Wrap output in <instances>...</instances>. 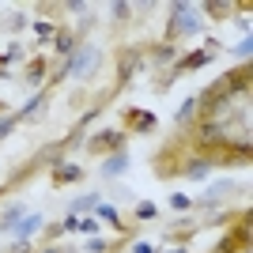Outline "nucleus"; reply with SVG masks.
I'll use <instances>...</instances> for the list:
<instances>
[{"mask_svg": "<svg viewBox=\"0 0 253 253\" xmlns=\"http://www.w3.org/2000/svg\"><path fill=\"white\" fill-rule=\"evenodd\" d=\"M201 31V15L193 4H170V19H167V45L189 38V34Z\"/></svg>", "mask_w": 253, "mask_h": 253, "instance_id": "f257e3e1", "label": "nucleus"}, {"mask_svg": "<svg viewBox=\"0 0 253 253\" xmlns=\"http://www.w3.org/2000/svg\"><path fill=\"white\" fill-rule=\"evenodd\" d=\"M125 132L121 128H102V132H95V136L87 140L84 148H87V155H98V159H106V155H114V151H125Z\"/></svg>", "mask_w": 253, "mask_h": 253, "instance_id": "f03ea898", "label": "nucleus"}, {"mask_svg": "<svg viewBox=\"0 0 253 253\" xmlns=\"http://www.w3.org/2000/svg\"><path fill=\"white\" fill-rule=\"evenodd\" d=\"M121 132H125V136L155 132V114H151V110H140V106H125V110H121Z\"/></svg>", "mask_w": 253, "mask_h": 253, "instance_id": "7ed1b4c3", "label": "nucleus"}, {"mask_svg": "<svg viewBox=\"0 0 253 253\" xmlns=\"http://www.w3.org/2000/svg\"><path fill=\"white\" fill-rule=\"evenodd\" d=\"M144 61H148V57H144V49H140V45H125V49L117 53V87H125L128 80L144 68Z\"/></svg>", "mask_w": 253, "mask_h": 253, "instance_id": "20e7f679", "label": "nucleus"}, {"mask_svg": "<svg viewBox=\"0 0 253 253\" xmlns=\"http://www.w3.org/2000/svg\"><path fill=\"white\" fill-rule=\"evenodd\" d=\"M84 178H87V167H80V163H72V159H61V163L49 170L53 189H64V185H80Z\"/></svg>", "mask_w": 253, "mask_h": 253, "instance_id": "39448f33", "label": "nucleus"}, {"mask_svg": "<svg viewBox=\"0 0 253 253\" xmlns=\"http://www.w3.org/2000/svg\"><path fill=\"white\" fill-rule=\"evenodd\" d=\"M211 57H215V49L211 45H201V49H193L189 57H181V61H174V68H170V80H178V76H189L197 72V68H204V64H211Z\"/></svg>", "mask_w": 253, "mask_h": 253, "instance_id": "423d86ee", "label": "nucleus"}, {"mask_svg": "<svg viewBox=\"0 0 253 253\" xmlns=\"http://www.w3.org/2000/svg\"><path fill=\"white\" fill-rule=\"evenodd\" d=\"M91 64H95V49H91L87 42H80V49H76L72 57L64 61V76H76V80H84V72L91 68Z\"/></svg>", "mask_w": 253, "mask_h": 253, "instance_id": "0eeeda50", "label": "nucleus"}, {"mask_svg": "<svg viewBox=\"0 0 253 253\" xmlns=\"http://www.w3.org/2000/svg\"><path fill=\"white\" fill-rule=\"evenodd\" d=\"M49 45H53V53H57L61 61H68V57L80 49V38H76L68 27H57V31H53V38H49Z\"/></svg>", "mask_w": 253, "mask_h": 253, "instance_id": "6e6552de", "label": "nucleus"}, {"mask_svg": "<svg viewBox=\"0 0 253 253\" xmlns=\"http://www.w3.org/2000/svg\"><path fill=\"white\" fill-rule=\"evenodd\" d=\"M211 170H215V163H211L208 155H189L185 159V167H181V178H193V181H208Z\"/></svg>", "mask_w": 253, "mask_h": 253, "instance_id": "1a4fd4ad", "label": "nucleus"}, {"mask_svg": "<svg viewBox=\"0 0 253 253\" xmlns=\"http://www.w3.org/2000/svg\"><path fill=\"white\" fill-rule=\"evenodd\" d=\"M45 72H49V57H45V53L31 57V61H27V68H23L27 87H42V84H45Z\"/></svg>", "mask_w": 253, "mask_h": 253, "instance_id": "9d476101", "label": "nucleus"}, {"mask_svg": "<svg viewBox=\"0 0 253 253\" xmlns=\"http://www.w3.org/2000/svg\"><path fill=\"white\" fill-rule=\"evenodd\" d=\"M95 219L98 223H110V227H117V234H132V227H128L125 223V215H121V211H117V204H98L95 208Z\"/></svg>", "mask_w": 253, "mask_h": 253, "instance_id": "9b49d317", "label": "nucleus"}, {"mask_svg": "<svg viewBox=\"0 0 253 253\" xmlns=\"http://www.w3.org/2000/svg\"><path fill=\"white\" fill-rule=\"evenodd\" d=\"M42 215H38V211H31V215H23V219L19 223H15V231H11V234H15V242H34V234H38V227H42Z\"/></svg>", "mask_w": 253, "mask_h": 253, "instance_id": "f8f14e48", "label": "nucleus"}, {"mask_svg": "<svg viewBox=\"0 0 253 253\" xmlns=\"http://www.w3.org/2000/svg\"><path fill=\"white\" fill-rule=\"evenodd\" d=\"M23 211H27V204H4L0 208V234H8V231H15V223L23 219Z\"/></svg>", "mask_w": 253, "mask_h": 253, "instance_id": "ddd939ff", "label": "nucleus"}, {"mask_svg": "<svg viewBox=\"0 0 253 253\" xmlns=\"http://www.w3.org/2000/svg\"><path fill=\"white\" fill-rule=\"evenodd\" d=\"M102 204V193H87V197H76L68 204V215H95V208Z\"/></svg>", "mask_w": 253, "mask_h": 253, "instance_id": "4468645a", "label": "nucleus"}, {"mask_svg": "<svg viewBox=\"0 0 253 253\" xmlns=\"http://www.w3.org/2000/svg\"><path fill=\"white\" fill-rule=\"evenodd\" d=\"M125 170H128V151H114V155H106V167H102L106 178H121Z\"/></svg>", "mask_w": 253, "mask_h": 253, "instance_id": "2eb2a0df", "label": "nucleus"}, {"mask_svg": "<svg viewBox=\"0 0 253 253\" xmlns=\"http://www.w3.org/2000/svg\"><path fill=\"white\" fill-rule=\"evenodd\" d=\"M45 98H49V87H42V91H38L34 98H27V106H23L15 117H19V121H27V117H38V110L45 106Z\"/></svg>", "mask_w": 253, "mask_h": 253, "instance_id": "dca6fc26", "label": "nucleus"}, {"mask_svg": "<svg viewBox=\"0 0 253 253\" xmlns=\"http://www.w3.org/2000/svg\"><path fill=\"white\" fill-rule=\"evenodd\" d=\"M201 11L208 15V19H227L231 11H238V4H219V0H208V4H201Z\"/></svg>", "mask_w": 253, "mask_h": 253, "instance_id": "f3484780", "label": "nucleus"}, {"mask_svg": "<svg viewBox=\"0 0 253 253\" xmlns=\"http://www.w3.org/2000/svg\"><path fill=\"white\" fill-rule=\"evenodd\" d=\"M193 117H197V98H185V102H181V110L174 114V128H185Z\"/></svg>", "mask_w": 253, "mask_h": 253, "instance_id": "a211bd4d", "label": "nucleus"}, {"mask_svg": "<svg viewBox=\"0 0 253 253\" xmlns=\"http://www.w3.org/2000/svg\"><path fill=\"white\" fill-rule=\"evenodd\" d=\"M76 234H91V238H95L98 231H102V223L95 219V215H76V227H72Z\"/></svg>", "mask_w": 253, "mask_h": 253, "instance_id": "6ab92c4d", "label": "nucleus"}, {"mask_svg": "<svg viewBox=\"0 0 253 253\" xmlns=\"http://www.w3.org/2000/svg\"><path fill=\"white\" fill-rule=\"evenodd\" d=\"M132 215H136L140 223H148V219H155V215H159V208H155V204H151V201H136V208H132Z\"/></svg>", "mask_w": 253, "mask_h": 253, "instance_id": "aec40b11", "label": "nucleus"}, {"mask_svg": "<svg viewBox=\"0 0 253 253\" xmlns=\"http://www.w3.org/2000/svg\"><path fill=\"white\" fill-rule=\"evenodd\" d=\"M144 57H151V61H159V64H163V61H170V57H174V45L159 42L155 49H148V53H144Z\"/></svg>", "mask_w": 253, "mask_h": 253, "instance_id": "412c9836", "label": "nucleus"}, {"mask_svg": "<svg viewBox=\"0 0 253 253\" xmlns=\"http://www.w3.org/2000/svg\"><path fill=\"white\" fill-rule=\"evenodd\" d=\"M110 15H114V23H128L132 19V4H110Z\"/></svg>", "mask_w": 253, "mask_h": 253, "instance_id": "4be33fe9", "label": "nucleus"}, {"mask_svg": "<svg viewBox=\"0 0 253 253\" xmlns=\"http://www.w3.org/2000/svg\"><path fill=\"white\" fill-rule=\"evenodd\" d=\"M53 31H57V23H53V19H38V23H34V34H38V38H45V45H49Z\"/></svg>", "mask_w": 253, "mask_h": 253, "instance_id": "5701e85b", "label": "nucleus"}, {"mask_svg": "<svg viewBox=\"0 0 253 253\" xmlns=\"http://www.w3.org/2000/svg\"><path fill=\"white\" fill-rule=\"evenodd\" d=\"M15 125H19V117H15V114H0V140L11 136V128H15Z\"/></svg>", "mask_w": 253, "mask_h": 253, "instance_id": "b1692460", "label": "nucleus"}, {"mask_svg": "<svg viewBox=\"0 0 253 253\" xmlns=\"http://www.w3.org/2000/svg\"><path fill=\"white\" fill-rule=\"evenodd\" d=\"M170 208H174V211H189V208H193V197H185V193H174V197H170Z\"/></svg>", "mask_w": 253, "mask_h": 253, "instance_id": "393cba45", "label": "nucleus"}, {"mask_svg": "<svg viewBox=\"0 0 253 253\" xmlns=\"http://www.w3.org/2000/svg\"><path fill=\"white\" fill-rule=\"evenodd\" d=\"M250 49H253V38H250V34H246L242 42L234 45V57H238V61H242V64H246V57H250Z\"/></svg>", "mask_w": 253, "mask_h": 253, "instance_id": "a878e982", "label": "nucleus"}, {"mask_svg": "<svg viewBox=\"0 0 253 253\" xmlns=\"http://www.w3.org/2000/svg\"><path fill=\"white\" fill-rule=\"evenodd\" d=\"M114 250V242H106V238H91L87 242V253H110Z\"/></svg>", "mask_w": 253, "mask_h": 253, "instance_id": "bb28decb", "label": "nucleus"}, {"mask_svg": "<svg viewBox=\"0 0 253 253\" xmlns=\"http://www.w3.org/2000/svg\"><path fill=\"white\" fill-rule=\"evenodd\" d=\"M61 234H64V227H61V223H53V227H45V242H57V238H61Z\"/></svg>", "mask_w": 253, "mask_h": 253, "instance_id": "cd10ccee", "label": "nucleus"}, {"mask_svg": "<svg viewBox=\"0 0 253 253\" xmlns=\"http://www.w3.org/2000/svg\"><path fill=\"white\" fill-rule=\"evenodd\" d=\"M61 11H76L80 15V11H87V4L84 0H68V4H61Z\"/></svg>", "mask_w": 253, "mask_h": 253, "instance_id": "c85d7f7f", "label": "nucleus"}, {"mask_svg": "<svg viewBox=\"0 0 253 253\" xmlns=\"http://www.w3.org/2000/svg\"><path fill=\"white\" fill-rule=\"evenodd\" d=\"M11 253H34V242H11Z\"/></svg>", "mask_w": 253, "mask_h": 253, "instance_id": "c756f323", "label": "nucleus"}, {"mask_svg": "<svg viewBox=\"0 0 253 253\" xmlns=\"http://www.w3.org/2000/svg\"><path fill=\"white\" fill-rule=\"evenodd\" d=\"M132 253H159L151 242H132Z\"/></svg>", "mask_w": 253, "mask_h": 253, "instance_id": "7c9ffc66", "label": "nucleus"}, {"mask_svg": "<svg viewBox=\"0 0 253 253\" xmlns=\"http://www.w3.org/2000/svg\"><path fill=\"white\" fill-rule=\"evenodd\" d=\"M8 27H11V31H23V27H27V19H23V15H15V19H8Z\"/></svg>", "mask_w": 253, "mask_h": 253, "instance_id": "2f4dec72", "label": "nucleus"}, {"mask_svg": "<svg viewBox=\"0 0 253 253\" xmlns=\"http://www.w3.org/2000/svg\"><path fill=\"white\" fill-rule=\"evenodd\" d=\"M34 253H64L61 246H45V250H34Z\"/></svg>", "mask_w": 253, "mask_h": 253, "instance_id": "473e14b6", "label": "nucleus"}, {"mask_svg": "<svg viewBox=\"0 0 253 253\" xmlns=\"http://www.w3.org/2000/svg\"><path fill=\"white\" fill-rule=\"evenodd\" d=\"M0 114H8V102H4V98H0Z\"/></svg>", "mask_w": 253, "mask_h": 253, "instance_id": "72a5a7b5", "label": "nucleus"}, {"mask_svg": "<svg viewBox=\"0 0 253 253\" xmlns=\"http://www.w3.org/2000/svg\"><path fill=\"white\" fill-rule=\"evenodd\" d=\"M4 193H8V185H0V197H4Z\"/></svg>", "mask_w": 253, "mask_h": 253, "instance_id": "f704fd0d", "label": "nucleus"}]
</instances>
